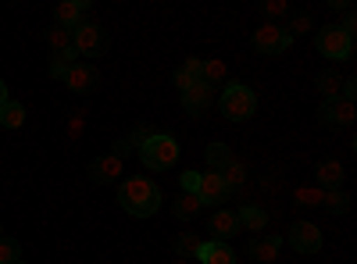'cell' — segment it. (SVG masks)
<instances>
[{
  "label": "cell",
  "mask_w": 357,
  "mask_h": 264,
  "mask_svg": "<svg viewBox=\"0 0 357 264\" xmlns=\"http://www.w3.org/2000/svg\"><path fill=\"white\" fill-rule=\"evenodd\" d=\"M321 200H325V189H318V186L296 189V203H301V208H321Z\"/></svg>",
  "instance_id": "obj_30"
},
{
  "label": "cell",
  "mask_w": 357,
  "mask_h": 264,
  "mask_svg": "<svg viewBox=\"0 0 357 264\" xmlns=\"http://www.w3.org/2000/svg\"><path fill=\"white\" fill-rule=\"evenodd\" d=\"M22 261V243L11 236H0V264H18Z\"/></svg>",
  "instance_id": "obj_29"
},
{
  "label": "cell",
  "mask_w": 357,
  "mask_h": 264,
  "mask_svg": "<svg viewBox=\"0 0 357 264\" xmlns=\"http://www.w3.org/2000/svg\"><path fill=\"white\" fill-rule=\"evenodd\" d=\"M126 171V161L114 157V154H104L97 161H89V179H93L97 186H107V183H118Z\"/></svg>",
  "instance_id": "obj_10"
},
{
  "label": "cell",
  "mask_w": 357,
  "mask_h": 264,
  "mask_svg": "<svg viewBox=\"0 0 357 264\" xmlns=\"http://www.w3.org/2000/svg\"><path fill=\"white\" fill-rule=\"evenodd\" d=\"M215 232V240H222V243H229L236 232H240V218H236V211H215L211 215V225H207Z\"/></svg>",
  "instance_id": "obj_19"
},
{
  "label": "cell",
  "mask_w": 357,
  "mask_h": 264,
  "mask_svg": "<svg viewBox=\"0 0 357 264\" xmlns=\"http://www.w3.org/2000/svg\"><path fill=\"white\" fill-rule=\"evenodd\" d=\"M340 86H343V79H340L333 68H325V72H318V75H314V90H318L325 100L340 97Z\"/></svg>",
  "instance_id": "obj_23"
},
{
  "label": "cell",
  "mask_w": 357,
  "mask_h": 264,
  "mask_svg": "<svg viewBox=\"0 0 357 264\" xmlns=\"http://www.w3.org/2000/svg\"><path fill=\"white\" fill-rule=\"evenodd\" d=\"M318 54L329 57V61H350L354 54V33H347V29L340 25H329L318 33Z\"/></svg>",
  "instance_id": "obj_4"
},
{
  "label": "cell",
  "mask_w": 357,
  "mask_h": 264,
  "mask_svg": "<svg viewBox=\"0 0 357 264\" xmlns=\"http://www.w3.org/2000/svg\"><path fill=\"white\" fill-rule=\"evenodd\" d=\"M200 250V240L193 236V232H178V236L172 240V254L175 257H193Z\"/></svg>",
  "instance_id": "obj_27"
},
{
  "label": "cell",
  "mask_w": 357,
  "mask_h": 264,
  "mask_svg": "<svg viewBox=\"0 0 357 264\" xmlns=\"http://www.w3.org/2000/svg\"><path fill=\"white\" fill-rule=\"evenodd\" d=\"M172 82L178 86V93L190 90L193 82H204V57H186V65L172 72Z\"/></svg>",
  "instance_id": "obj_17"
},
{
  "label": "cell",
  "mask_w": 357,
  "mask_h": 264,
  "mask_svg": "<svg viewBox=\"0 0 357 264\" xmlns=\"http://www.w3.org/2000/svg\"><path fill=\"white\" fill-rule=\"evenodd\" d=\"M236 218H240V228H250L254 236H261V232L268 228V211L257 208V203H243V208L236 211Z\"/></svg>",
  "instance_id": "obj_20"
},
{
  "label": "cell",
  "mask_w": 357,
  "mask_h": 264,
  "mask_svg": "<svg viewBox=\"0 0 357 264\" xmlns=\"http://www.w3.org/2000/svg\"><path fill=\"white\" fill-rule=\"evenodd\" d=\"M321 208L329 211V215H347V211H350V193H347V189H325Z\"/></svg>",
  "instance_id": "obj_24"
},
{
  "label": "cell",
  "mask_w": 357,
  "mask_h": 264,
  "mask_svg": "<svg viewBox=\"0 0 357 264\" xmlns=\"http://www.w3.org/2000/svg\"><path fill=\"white\" fill-rule=\"evenodd\" d=\"M11 97H8V86H4V79H0V107H4Z\"/></svg>",
  "instance_id": "obj_37"
},
{
  "label": "cell",
  "mask_w": 357,
  "mask_h": 264,
  "mask_svg": "<svg viewBox=\"0 0 357 264\" xmlns=\"http://www.w3.org/2000/svg\"><path fill=\"white\" fill-rule=\"evenodd\" d=\"M215 104V86L207 82H193L190 90H183V107L193 114V118H204V111Z\"/></svg>",
  "instance_id": "obj_11"
},
{
  "label": "cell",
  "mask_w": 357,
  "mask_h": 264,
  "mask_svg": "<svg viewBox=\"0 0 357 264\" xmlns=\"http://www.w3.org/2000/svg\"><path fill=\"white\" fill-rule=\"evenodd\" d=\"M197 261L200 264H236V250L222 240H207V243H200Z\"/></svg>",
  "instance_id": "obj_14"
},
{
  "label": "cell",
  "mask_w": 357,
  "mask_h": 264,
  "mask_svg": "<svg viewBox=\"0 0 357 264\" xmlns=\"http://www.w3.org/2000/svg\"><path fill=\"white\" fill-rule=\"evenodd\" d=\"M222 114H225V118L229 122H247L250 118V114L257 111V93L250 90V86L247 82H225V90H222Z\"/></svg>",
  "instance_id": "obj_2"
},
{
  "label": "cell",
  "mask_w": 357,
  "mask_h": 264,
  "mask_svg": "<svg viewBox=\"0 0 357 264\" xmlns=\"http://www.w3.org/2000/svg\"><path fill=\"white\" fill-rule=\"evenodd\" d=\"M200 211H204V203H200L197 193H178V196L172 200V218H175V222H193Z\"/></svg>",
  "instance_id": "obj_18"
},
{
  "label": "cell",
  "mask_w": 357,
  "mask_h": 264,
  "mask_svg": "<svg viewBox=\"0 0 357 264\" xmlns=\"http://www.w3.org/2000/svg\"><path fill=\"white\" fill-rule=\"evenodd\" d=\"M282 29H286L289 36H304L307 29H311V15L307 11H289V18L282 22Z\"/></svg>",
  "instance_id": "obj_28"
},
{
  "label": "cell",
  "mask_w": 357,
  "mask_h": 264,
  "mask_svg": "<svg viewBox=\"0 0 357 264\" xmlns=\"http://www.w3.org/2000/svg\"><path fill=\"white\" fill-rule=\"evenodd\" d=\"M89 11V0H65V4H57V11H54V18H57V25L61 29H75V25H82L86 15Z\"/></svg>",
  "instance_id": "obj_16"
},
{
  "label": "cell",
  "mask_w": 357,
  "mask_h": 264,
  "mask_svg": "<svg viewBox=\"0 0 357 264\" xmlns=\"http://www.w3.org/2000/svg\"><path fill=\"white\" fill-rule=\"evenodd\" d=\"M314 179H318V189H343L347 171H343L340 161L325 157V161H318V168H314Z\"/></svg>",
  "instance_id": "obj_13"
},
{
  "label": "cell",
  "mask_w": 357,
  "mask_h": 264,
  "mask_svg": "<svg viewBox=\"0 0 357 264\" xmlns=\"http://www.w3.org/2000/svg\"><path fill=\"white\" fill-rule=\"evenodd\" d=\"M261 11L272 18V25H282V18H289V4H286V0H268Z\"/></svg>",
  "instance_id": "obj_32"
},
{
  "label": "cell",
  "mask_w": 357,
  "mask_h": 264,
  "mask_svg": "<svg viewBox=\"0 0 357 264\" xmlns=\"http://www.w3.org/2000/svg\"><path fill=\"white\" fill-rule=\"evenodd\" d=\"M218 175H222V183H225L229 193H240V189L247 186V164H243V161H236V157H232Z\"/></svg>",
  "instance_id": "obj_22"
},
{
  "label": "cell",
  "mask_w": 357,
  "mask_h": 264,
  "mask_svg": "<svg viewBox=\"0 0 357 264\" xmlns=\"http://www.w3.org/2000/svg\"><path fill=\"white\" fill-rule=\"evenodd\" d=\"M204 161H207V168H211V171H222V168L232 161V150H229L225 143H211V146L204 150Z\"/></svg>",
  "instance_id": "obj_25"
},
{
  "label": "cell",
  "mask_w": 357,
  "mask_h": 264,
  "mask_svg": "<svg viewBox=\"0 0 357 264\" xmlns=\"http://www.w3.org/2000/svg\"><path fill=\"white\" fill-rule=\"evenodd\" d=\"M161 186L154 179H146V175H136V179H122L118 186V203H122V211L132 215V218H151L161 211Z\"/></svg>",
  "instance_id": "obj_1"
},
{
  "label": "cell",
  "mask_w": 357,
  "mask_h": 264,
  "mask_svg": "<svg viewBox=\"0 0 357 264\" xmlns=\"http://www.w3.org/2000/svg\"><path fill=\"white\" fill-rule=\"evenodd\" d=\"M129 150H136V146H132L129 139H118V143L111 146V154H114V157H122V161H126V154H129Z\"/></svg>",
  "instance_id": "obj_36"
},
{
  "label": "cell",
  "mask_w": 357,
  "mask_h": 264,
  "mask_svg": "<svg viewBox=\"0 0 357 264\" xmlns=\"http://www.w3.org/2000/svg\"><path fill=\"white\" fill-rule=\"evenodd\" d=\"M354 100H343V97H333V100H321V107H318V122L325 125V129H350L354 125Z\"/></svg>",
  "instance_id": "obj_7"
},
{
  "label": "cell",
  "mask_w": 357,
  "mask_h": 264,
  "mask_svg": "<svg viewBox=\"0 0 357 264\" xmlns=\"http://www.w3.org/2000/svg\"><path fill=\"white\" fill-rule=\"evenodd\" d=\"M22 122H25V107L18 100H8L0 107V125L4 129H22Z\"/></svg>",
  "instance_id": "obj_26"
},
{
  "label": "cell",
  "mask_w": 357,
  "mask_h": 264,
  "mask_svg": "<svg viewBox=\"0 0 357 264\" xmlns=\"http://www.w3.org/2000/svg\"><path fill=\"white\" fill-rule=\"evenodd\" d=\"M79 61V57H50V75L57 79V82H65V75H68V68Z\"/></svg>",
  "instance_id": "obj_33"
},
{
  "label": "cell",
  "mask_w": 357,
  "mask_h": 264,
  "mask_svg": "<svg viewBox=\"0 0 357 264\" xmlns=\"http://www.w3.org/2000/svg\"><path fill=\"white\" fill-rule=\"evenodd\" d=\"M139 161L151 168V171H165V168H172V164L178 161V143H175V136H168V132H154L146 143H139Z\"/></svg>",
  "instance_id": "obj_3"
},
{
  "label": "cell",
  "mask_w": 357,
  "mask_h": 264,
  "mask_svg": "<svg viewBox=\"0 0 357 264\" xmlns=\"http://www.w3.org/2000/svg\"><path fill=\"white\" fill-rule=\"evenodd\" d=\"M72 47L82 57H100V54H107V33L97 22H82L72 29Z\"/></svg>",
  "instance_id": "obj_5"
},
{
  "label": "cell",
  "mask_w": 357,
  "mask_h": 264,
  "mask_svg": "<svg viewBox=\"0 0 357 264\" xmlns=\"http://www.w3.org/2000/svg\"><path fill=\"white\" fill-rule=\"evenodd\" d=\"M151 136H154V129H151V125H136V129H132V132H129L126 139H129V143L136 146V143H146Z\"/></svg>",
  "instance_id": "obj_35"
},
{
  "label": "cell",
  "mask_w": 357,
  "mask_h": 264,
  "mask_svg": "<svg viewBox=\"0 0 357 264\" xmlns=\"http://www.w3.org/2000/svg\"><path fill=\"white\" fill-rule=\"evenodd\" d=\"M178 186H183V193H197L200 189V171H183L178 175Z\"/></svg>",
  "instance_id": "obj_34"
},
{
  "label": "cell",
  "mask_w": 357,
  "mask_h": 264,
  "mask_svg": "<svg viewBox=\"0 0 357 264\" xmlns=\"http://www.w3.org/2000/svg\"><path fill=\"white\" fill-rule=\"evenodd\" d=\"M225 75H229L225 61H218V57H215V61H204V82H207V86H218Z\"/></svg>",
  "instance_id": "obj_31"
},
{
  "label": "cell",
  "mask_w": 357,
  "mask_h": 264,
  "mask_svg": "<svg viewBox=\"0 0 357 264\" xmlns=\"http://www.w3.org/2000/svg\"><path fill=\"white\" fill-rule=\"evenodd\" d=\"M18 264H25V261H18Z\"/></svg>",
  "instance_id": "obj_38"
},
{
  "label": "cell",
  "mask_w": 357,
  "mask_h": 264,
  "mask_svg": "<svg viewBox=\"0 0 357 264\" xmlns=\"http://www.w3.org/2000/svg\"><path fill=\"white\" fill-rule=\"evenodd\" d=\"M279 250H282V240H279V236H254V240L247 243V254H250L254 261H261V264L279 261Z\"/></svg>",
  "instance_id": "obj_15"
},
{
  "label": "cell",
  "mask_w": 357,
  "mask_h": 264,
  "mask_svg": "<svg viewBox=\"0 0 357 264\" xmlns=\"http://www.w3.org/2000/svg\"><path fill=\"white\" fill-rule=\"evenodd\" d=\"M65 86H68L72 93H93L97 86H100V72H97L93 65L75 61V65L68 68V75H65Z\"/></svg>",
  "instance_id": "obj_9"
},
{
  "label": "cell",
  "mask_w": 357,
  "mask_h": 264,
  "mask_svg": "<svg viewBox=\"0 0 357 264\" xmlns=\"http://www.w3.org/2000/svg\"><path fill=\"white\" fill-rule=\"evenodd\" d=\"M289 247L296 254H318L321 250V228L314 222H293L289 225Z\"/></svg>",
  "instance_id": "obj_8"
},
{
  "label": "cell",
  "mask_w": 357,
  "mask_h": 264,
  "mask_svg": "<svg viewBox=\"0 0 357 264\" xmlns=\"http://www.w3.org/2000/svg\"><path fill=\"white\" fill-rule=\"evenodd\" d=\"M47 43H50V54L54 57H79L75 47H72V29H61V25L47 29Z\"/></svg>",
  "instance_id": "obj_21"
},
{
  "label": "cell",
  "mask_w": 357,
  "mask_h": 264,
  "mask_svg": "<svg viewBox=\"0 0 357 264\" xmlns=\"http://www.w3.org/2000/svg\"><path fill=\"white\" fill-rule=\"evenodd\" d=\"M289 43H293V36L286 33L282 25L264 22L261 29H254V50H257V54H264V57H279V54H286V50H289Z\"/></svg>",
  "instance_id": "obj_6"
},
{
  "label": "cell",
  "mask_w": 357,
  "mask_h": 264,
  "mask_svg": "<svg viewBox=\"0 0 357 264\" xmlns=\"http://www.w3.org/2000/svg\"><path fill=\"white\" fill-rule=\"evenodd\" d=\"M197 196H200L204 208H218V203L229 196L222 175H218V171H200V189H197Z\"/></svg>",
  "instance_id": "obj_12"
}]
</instances>
